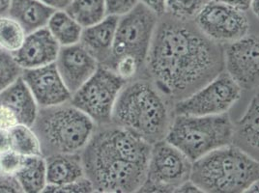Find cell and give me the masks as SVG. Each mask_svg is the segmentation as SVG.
<instances>
[{"label":"cell","mask_w":259,"mask_h":193,"mask_svg":"<svg viewBox=\"0 0 259 193\" xmlns=\"http://www.w3.org/2000/svg\"><path fill=\"white\" fill-rule=\"evenodd\" d=\"M171 120L167 99L145 79L125 84L111 115V124L129 130L150 145L164 139Z\"/></svg>","instance_id":"obj_3"},{"label":"cell","mask_w":259,"mask_h":193,"mask_svg":"<svg viewBox=\"0 0 259 193\" xmlns=\"http://www.w3.org/2000/svg\"><path fill=\"white\" fill-rule=\"evenodd\" d=\"M258 177V160L230 144L194 161L190 180L201 192L242 193Z\"/></svg>","instance_id":"obj_4"},{"label":"cell","mask_w":259,"mask_h":193,"mask_svg":"<svg viewBox=\"0 0 259 193\" xmlns=\"http://www.w3.org/2000/svg\"><path fill=\"white\" fill-rule=\"evenodd\" d=\"M140 2L156 13L159 17L165 14V0H140Z\"/></svg>","instance_id":"obj_34"},{"label":"cell","mask_w":259,"mask_h":193,"mask_svg":"<svg viewBox=\"0 0 259 193\" xmlns=\"http://www.w3.org/2000/svg\"><path fill=\"white\" fill-rule=\"evenodd\" d=\"M11 150L9 129H0V154Z\"/></svg>","instance_id":"obj_36"},{"label":"cell","mask_w":259,"mask_h":193,"mask_svg":"<svg viewBox=\"0 0 259 193\" xmlns=\"http://www.w3.org/2000/svg\"><path fill=\"white\" fill-rule=\"evenodd\" d=\"M57 71L71 94L87 81L100 64L79 43L60 46L55 60Z\"/></svg>","instance_id":"obj_14"},{"label":"cell","mask_w":259,"mask_h":193,"mask_svg":"<svg viewBox=\"0 0 259 193\" xmlns=\"http://www.w3.org/2000/svg\"><path fill=\"white\" fill-rule=\"evenodd\" d=\"M193 162L165 140L151 146L144 182L139 192H176L190 181Z\"/></svg>","instance_id":"obj_7"},{"label":"cell","mask_w":259,"mask_h":193,"mask_svg":"<svg viewBox=\"0 0 259 193\" xmlns=\"http://www.w3.org/2000/svg\"><path fill=\"white\" fill-rule=\"evenodd\" d=\"M194 22L198 29L223 45L248 35L249 22L246 13L216 1H209Z\"/></svg>","instance_id":"obj_11"},{"label":"cell","mask_w":259,"mask_h":193,"mask_svg":"<svg viewBox=\"0 0 259 193\" xmlns=\"http://www.w3.org/2000/svg\"><path fill=\"white\" fill-rule=\"evenodd\" d=\"M45 159L47 185H62L84 177L80 153L53 154Z\"/></svg>","instance_id":"obj_19"},{"label":"cell","mask_w":259,"mask_h":193,"mask_svg":"<svg viewBox=\"0 0 259 193\" xmlns=\"http://www.w3.org/2000/svg\"><path fill=\"white\" fill-rule=\"evenodd\" d=\"M11 150L23 157L43 156L41 143L32 127L18 124L9 129Z\"/></svg>","instance_id":"obj_24"},{"label":"cell","mask_w":259,"mask_h":193,"mask_svg":"<svg viewBox=\"0 0 259 193\" xmlns=\"http://www.w3.org/2000/svg\"><path fill=\"white\" fill-rule=\"evenodd\" d=\"M54 11L41 0H9L6 15L19 22L28 34L46 27Z\"/></svg>","instance_id":"obj_18"},{"label":"cell","mask_w":259,"mask_h":193,"mask_svg":"<svg viewBox=\"0 0 259 193\" xmlns=\"http://www.w3.org/2000/svg\"><path fill=\"white\" fill-rule=\"evenodd\" d=\"M258 39L247 35L224 45L225 72L242 90L258 86Z\"/></svg>","instance_id":"obj_12"},{"label":"cell","mask_w":259,"mask_h":193,"mask_svg":"<svg viewBox=\"0 0 259 193\" xmlns=\"http://www.w3.org/2000/svg\"><path fill=\"white\" fill-rule=\"evenodd\" d=\"M127 82L112 70L99 66L97 71L72 94L69 103L85 113L97 126L111 123L112 110Z\"/></svg>","instance_id":"obj_8"},{"label":"cell","mask_w":259,"mask_h":193,"mask_svg":"<svg viewBox=\"0 0 259 193\" xmlns=\"http://www.w3.org/2000/svg\"><path fill=\"white\" fill-rule=\"evenodd\" d=\"M64 11L82 28L94 25L108 16L104 0H72Z\"/></svg>","instance_id":"obj_23"},{"label":"cell","mask_w":259,"mask_h":193,"mask_svg":"<svg viewBox=\"0 0 259 193\" xmlns=\"http://www.w3.org/2000/svg\"><path fill=\"white\" fill-rule=\"evenodd\" d=\"M107 15L121 17L134 9L140 0H104Z\"/></svg>","instance_id":"obj_31"},{"label":"cell","mask_w":259,"mask_h":193,"mask_svg":"<svg viewBox=\"0 0 259 193\" xmlns=\"http://www.w3.org/2000/svg\"><path fill=\"white\" fill-rule=\"evenodd\" d=\"M100 127L80 152L84 176L95 192H139L152 145L111 123Z\"/></svg>","instance_id":"obj_2"},{"label":"cell","mask_w":259,"mask_h":193,"mask_svg":"<svg viewBox=\"0 0 259 193\" xmlns=\"http://www.w3.org/2000/svg\"><path fill=\"white\" fill-rule=\"evenodd\" d=\"M43 192L90 193L95 191L91 182L84 176L76 181L68 182L62 185H46Z\"/></svg>","instance_id":"obj_29"},{"label":"cell","mask_w":259,"mask_h":193,"mask_svg":"<svg viewBox=\"0 0 259 193\" xmlns=\"http://www.w3.org/2000/svg\"><path fill=\"white\" fill-rule=\"evenodd\" d=\"M160 17L141 2L127 14L119 17L114 42L107 66L116 58L130 55L143 67Z\"/></svg>","instance_id":"obj_9"},{"label":"cell","mask_w":259,"mask_h":193,"mask_svg":"<svg viewBox=\"0 0 259 193\" xmlns=\"http://www.w3.org/2000/svg\"><path fill=\"white\" fill-rule=\"evenodd\" d=\"M211 0H165V14L182 20L193 21Z\"/></svg>","instance_id":"obj_26"},{"label":"cell","mask_w":259,"mask_h":193,"mask_svg":"<svg viewBox=\"0 0 259 193\" xmlns=\"http://www.w3.org/2000/svg\"><path fill=\"white\" fill-rule=\"evenodd\" d=\"M26 33L22 25L7 15L0 16V50L13 54L22 45Z\"/></svg>","instance_id":"obj_25"},{"label":"cell","mask_w":259,"mask_h":193,"mask_svg":"<svg viewBox=\"0 0 259 193\" xmlns=\"http://www.w3.org/2000/svg\"><path fill=\"white\" fill-rule=\"evenodd\" d=\"M48 6L54 8V10H64L72 0H41Z\"/></svg>","instance_id":"obj_37"},{"label":"cell","mask_w":259,"mask_h":193,"mask_svg":"<svg viewBox=\"0 0 259 193\" xmlns=\"http://www.w3.org/2000/svg\"><path fill=\"white\" fill-rule=\"evenodd\" d=\"M14 177L20 184L22 192H43L47 185L45 157H25L22 167Z\"/></svg>","instance_id":"obj_21"},{"label":"cell","mask_w":259,"mask_h":193,"mask_svg":"<svg viewBox=\"0 0 259 193\" xmlns=\"http://www.w3.org/2000/svg\"><path fill=\"white\" fill-rule=\"evenodd\" d=\"M258 0H250L249 3V9L254 14V16L258 17L259 11Z\"/></svg>","instance_id":"obj_39"},{"label":"cell","mask_w":259,"mask_h":193,"mask_svg":"<svg viewBox=\"0 0 259 193\" xmlns=\"http://www.w3.org/2000/svg\"><path fill=\"white\" fill-rule=\"evenodd\" d=\"M176 192H201L200 189L191 180L183 183Z\"/></svg>","instance_id":"obj_38"},{"label":"cell","mask_w":259,"mask_h":193,"mask_svg":"<svg viewBox=\"0 0 259 193\" xmlns=\"http://www.w3.org/2000/svg\"><path fill=\"white\" fill-rule=\"evenodd\" d=\"M212 1H216L219 3H223L228 6L234 7L238 10L246 12L249 9V3L250 0H212Z\"/></svg>","instance_id":"obj_35"},{"label":"cell","mask_w":259,"mask_h":193,"mask_svg":"<svg viewBox=\"0 0 259 193\" xmlns=\"http://www.w3.org/2000/svg\"><path fill=\"white\" fill-rule=\"evenodd\" d=\"M22 69L10 53L0 50V93L22 75Z\"/></svg>","instance_id":"obj_27"},{"label":"cell","mask_w":259,"mask_h":193,"mask_svg":"<svg viewBox=\"0 0 259 193\" xmlns=\"http://www.w3.org/2000/svg\"><path fill=\"white\" fill-rule=\"evenodd\" d=\"M18 124L16 115L7 107L0 104V129H10Z\"/></svg>","instance_id":"obj_33"},{"label":"cell","mask_w":259,"mask_h":193,"mask_svg":"<svg viewBox=\"0 0 259 193\" xmlns=\"http://www.w3.org/2000/svg\"><path fill=\"white\" fill-rule=\"evenodd\" d=\"M95 122L69 102L39 108L32 129L41 143L44 157L80 153L97 129Z\"/></svg>","instance_id":"obj_5"},{"label":"cell","mask_w":259,"mask_h":193,"mask_svg":"<svg viewBox=\"0 0 259 193\" xmlns=\"http://www.w3.org/2000/svg\"><path fill=\"white\" fill-rule=\"evenodd\" d=\"M164 16L159 19L144 67L157 89L176 102L225 71L224 45L206 37L194 20Z\"/></svg>","instance_id":"obj_1"},{"label":"cell","mask_w":259,"mask_h":193,"mask_svg":"<svg viewBox=\"0 0 259 193\" xmlns=\"http://www.w3.org/2000/svg\"><path fill=\"white\" fill-rule=\"evenodd\" d=\"M119 17L108 15L101 22L82 28L79 43L100 65L107 63L114 42Z\"/></svg>","instance_id":"obj_16"},{"label":"cell","mask_w":259,"mask_h":193,"mask_svg":"<svg viewBox=\"0 0 259 193\" xmlns=\"http://www.w3.org/2000/svg\"><path fill=\"white\" fill-rule=\"evenodd\" d=\"M104 67L112 70L126 82L133 80L143 69V66L136 58L130 55H123L118 57Z\"/></svg>","instance_id":"obj_28"},{"label":"cell","mask_w":259,"mask_h":193,"mask_svg":"<svg viewBox=\"0 0 259 193\" xmlns=\"http://www.w3.org/2000/svg\"><path fill=\"white\" fill-rule=\"evenodd\" d=\"M233 143L242 150L254 152L258 156V96H254L243 116L234 125Z\"/></svg>","instance_id":"obj_20"},{"label":"cell","mask_w":259,"mask_h":193,"mask_svg":"<svg viewBox=\"0 0 259 193\" xmlns=\"http://www.w3.org/2000/svg\"><path fill=\"white\" fill-rule=\"evenodd\" d=\"M22 192L20 184L14 176H8L0 173V193Z\"/></svg>","instance_id":"obj_32"},{"label":"cell","mask_w":259,"mask_h":193,"mask_svg":"<svg viewBox=\"0 0 259 193\" xmlns=\"http://www.w3.org/2000/svg\"><path fill=\"white\" fill-rule=\"evenodd\" d=\"M0 104L11 110L19 124L32 127L39 108L22 75L0 93Z\"/></svg>","instance_id":"obj_17"},{"label":"cell","mask_w":259,"mask_h":193,"mask_svg":"<svg viewBox=\"0 0 259 193\" xmlns=\"http://www.w3.org/2000/svg\"><path fill=\"white\" fill-rule=\"evenodd\" d=\"M60 44L47 27L26 34L21 47L12 56L18 65L24 69H35L54 63Z\"/></svg>","instance_id":"obj_15"},{"label":"cell","mask_w":259,"mask_h":193,"mask_svg":"<svg viewBox=\"0 0 259 193\" xmlns=\"http://www.w3.org/2000/svg\"><path fill=\"white\" fill-rule=\"evenodd\" d=\"M234 126L228 113L210 116L174 115L164 140L192 161L232 144Z\"/></svg>","instance_id":"obj_6"},{"label":"cell","mask_w":259,"mask_h":193,"mask_svg":"<svg viewBox=\"0 0 259 193\" xmlns=\"http://www.w3.org/2000/svg\"><path fill=\"white\" fill-rule=\"evenodd\" d=\"M24 159L25 157L12 150L0 154V173L15 176L22 167Z\"/></svg>","instance_id":"obj_30"},{"label":"cell","mask_w":259,"mask_h":193,"mask_svg":"<svg viewBox=\"0 0 259 193\" xmlns=\"http://www.w3.org/2000/svg\"><path fill=\"white\" fill-rule=\"evenodd\" d=\"M9 0H0V16L6 15Z\"/></svg>","instance_id":"obj_40"},{"label":"cell","mask_w":259,"mask_h":193,"mask_svg":"<svg viewBox=\"0 0 259 193\" xmlns=\"http://www.w3.org/2000/svg\"><path fill=\"white\" fill-rule=\"evenodd\" d=\"M46 27L60 46L79 43L82 27L64 10H55Z\"/></svg>","instance_id":"obj_22"},{"label":"cell","mask_w":259,"mask_h":193,"mask_svg":"<svg viewBox=\"0 0 259 193\" xmlns=\"http://www.w3.org/2000/svg\"><path fill=\"white\" fill-rule=\"evenodd\" d=\"M242 96L240 86L224 71L193 94L174 103V115L210 116L227 113Z\"/></svg>","instance_id":"obj_10"},{"label":"cell","mask_w":259,"mask_h":193,"mask_svg":"<svg viewBox=\"0 0 259 193\" xmlns=\"http://www.w3.org/2000/svg\"><path fill=\"white\" fill-rule=\"evenodd\" d=\"M22 77L39 108L59 106L71 100L72 94L65 85L55 63L24 69Z\"/></svg>","instance_id":"obj_13"},{"label":"cell","mask_w":259,"mask_h":193,"mask_svg":"<svg viewBox=\"0 0 259 193\" xmlns=\"http://www.w3.org/2000/svg\"><path fill=\"white\" fill-rule=\"evenodd\" d=\"M245 192H258V181L252 182V183L248 186V188L246 189V191H245Z\"/></svg>","instance_id":"obj_41"}]
</instances>
